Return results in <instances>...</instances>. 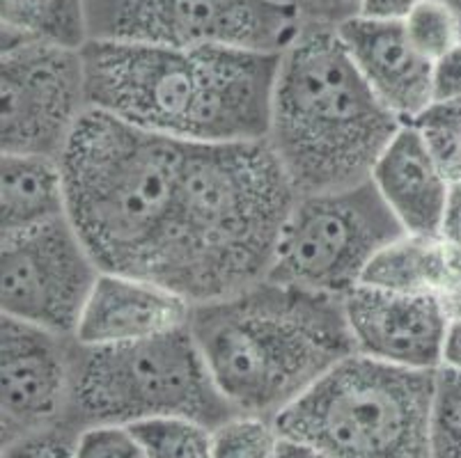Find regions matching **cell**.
I'll return each mask as SVG.
<instances>
[{
    "mask_svg": "<svg viewBox=\"0 0 461 458\" xmlns=\"http://www.w3.org/2000/svg\"><path fill=\"white\" fill-rule=\"evenodd\" d=\"M294 200L267 140L184 145L175 220L152 280L191 305L262 283Z\"/></svg>",
    "mask_w": 461,
    "mask_h": 458,
    "instance_id": "1",
    "label": "cell"
},
{
    "mask_svg": "<svg viewBox=\"0 0 461 458\" xmlns=\"http://www.w3.org/2000/svg\"><path fill=\"white\" fill-rule=\"evenodd\" d=\"M90 108L184 145L267 140L280 53L83 46Z\"/></svg>",
    "mask_w": 461,
    "mask_h": 458,
    "instance_id": "2",
    "label": "cell"
},
{
    "mask_svg": "<svg viewBox=\"0 0 461 458\" xmlns=\"http://www.w3.org/2000/svg\"><path fill=\"white\" fill-rule=\"evenodd\" d=\"M188 330L237 415L271 422L356 353L342 298L269 277L193 305Z\"/></svg>",
    "mask_w": 461,
    "mask_h": 458,
    "instance_id": "3",
    "label": "cell"
},
{
    "mask_svg": "<svg viewBox=\"0 0 461 458\" xmlns=\"http://www.w3.org/2000/svg\"><path fill=\"white\" fill-rule=\"evenodd\" d=\"M402 124L363 81L338 25L303 21L280 53L267 133L296 195L370 182Z\"/></svg>",
    "mask_w": 461,
    "mask_h": 458,
    "instance_id": "4",
    "label": "cell"
},
{
    "mask_svg": "<svg viewBox=\"0 0 461 458\" xmlns=\"http://www.w3.org/2000/svg\"><path fill=\"white\" fill-rule=\"evenodd\" d=\"M184 142L90 111L62 151L67 218L102 271L152 280L175 220Z\"/></svg>",
    "mask_w": 461,
    "mask_h": 458,
    "instance_id": "5",
    "label": "cell"
},
{
    "mask_svg": "<svg viewBox=\"0 0 461 458\" xmlns=\"http://www.w3.org/2000/svg\"><path fill=\"white\" fill-rule=\"evenodd\" d=\"M436 373L354 353L274 424L330 458H431Z\"/></svg>",
    "mask_w": 461,
    "mask_h": 458,
    "instance_id": "6",
    "label": "cell"
},
{
    "mask_svg": "<svg viewBox=\"0 0 461 458\" xmlns=\"http://www.w3.org/2000/svg\"><path fill=\"white\" fill-rule=\"evenodd\" d=\"M234 415L188 326L133 344L78 346L69 410V424L78 431L157 418L218 428Z\"/></svg>",
    "mask_w": 461,
    "mask_h": 458,
    "instance_id": "7",
    "label": "cell"
},
{
    "mask_svg": "<svg viewBox=\"0 0 461 458\" xmlns=\"http://www.w3.org/2000/svg\"><path fill=\"white\" fill-rule=\"evenodd\" d=\"M402 234L372 182L296 195L269 280L342 298L358 287L376 252Z\"/></svg>",
    "mask_w": 461,
    "mask_h": 458,
    "instance_id": "8",
    "label": "cell"
},
{
    "mask_svg": "<svg viewBox=\"0 0 461 458\" xmlns=\"http://www.w3.org/2000/svg\"><path fill=\"white\" fill-rule=\"evenodd\" d=\"M90 41L283 53L303 25L278 0H86Z\"/></svg>",
    "mask_w": 461,
    "mask_h": 458,
    "instance_id": "9",
    "label": "cell"
},
{
    "mask_svg": "<svg viewBox=\"0 0 461 458\" xmlns=\"http://www.w3.org/2000/svg\"><path fill=\"white\" fill-rule=\"evenodd\" d=\"M3 154L60 158L90 111L83 50L51 44L3 49Z\"/></svg>",
    "mask_w": 461,
    "mask_h": 458,
    "instance_id": "10",
    "label": "cell"
},
{
    "mask_svg": "<svg viewBox=\"0 0 461 458\" xmlns=\"http://www.w3.org/2000/svg\"><path fill=\"white\" fill-rule=\"evenodd\" d=\"M102 268L69 222L3 237V317L77 335Z\"/></svg>",
    "mask_w": 461,
    "mask_h": 458,
    "instance_id": "11",
    "label": "cell"
},
{
    "mask_svg": "<svg viewBox=\"0 0 461 458\" xmlns=\"http://www.w3.org/2000/svg\"><path fill=\"white\" fill-rule=\"evenodd\" d=\"M0 337L3 445L44 428L69 424L81 346L77 337L12 317H3Z\"/></svg>",
    "mask_w": 461,
    "mask_h": 458,
    "instance_id": "12",
    "label": "cell"
},
{
    "mask_svg": "<svg viewBox=\"0 0 461 458\" xmlns=\"http://www.w3.org/2000/svg\"><path fill=\"white\" fill-rule=\"evenodd\" d=\"M356 353L395 367L438 372L447 319L434 293H397L358 284L342 296Z\"/></svg>",
    "mask_w": 461,
    "mask_h": 458,
    "instance_id": "13",
    "label": "cell"
},
{
    "mask_svg": "<svg viewBox=\"0 0 461 458\" xmlns=\"http://www.w3.org/2000/svg\"><path fill=\"white\" fill-rule=\"evenodd\" d=\"M193 305L149 277L102 271L77 328L81 346H117L188 326Z\"/></svg>",
    "mask_w": 461,
    "mask_h": 458,
    "instance_id": "14",
    "label": "cell"
},
{
    "mask_svg": "<svg viewBox=\"0 0 461 458\" xmlns=\"http://www.w3.org/2000/svg\"><path fill=\"white\" fill-rule=\"evenodd\" d=\"M338 32L363 81L397 120L411 124L434 103V62L411 46L402 21L354 16Z\"/></svg>",
    "mask_w": 461,
    "mask_h": 458,
    "instance_id": "15",
    "label": "cell"
},
{
    "mask_svg": "<svg viewBox=\"0 0 461 458\" xmlns=\"http://www.w3.org/2000/svg\"><path fill=\"white\" fill-rule=\"evenodd\" d=\"M370 182L409 234L441 237L452 182L413 124H402L376 161Z\"/></svg>",
    "mask_w": 461,
    "mask_h": 458,
    "instance_id": "16",
    "label": "cell"
},
{
    "mask_svg": "<svg viewBox=\"0 0 461 458\" xmlns=\"http://www.w3.org/2000/svg\"><path fill=\"white\" fill-rule=\"evenodd\" d=\"M67 216L60 158L3 154V237L31 232Z\"/></svg>",
    "mask_w": 461,
    "mask_h": 458,
    "instance_id": "17",
    "label": "cell"
},
{
    "mask_svg": "<svg viewBox=\"0 0 461 458\" xmlns=\"http://www.w3.org/2000/svg\"><path fill=\"white\" fill-rule=\"evenodd\" d=\"M459 266L461 259L441 237L404 232L376 252L360 284L397 293L441 296Z\"/></svg>",
    "mask_w": 461,
    "mask_h": 458,
    "instance_id": "18",
    "label": "cell"
},
{
    "mask_svg": "<svg viewBox=\"0 0 461 458\" xmlns=\"http://www.w3.org/2000/svg\"><path fill=\"white\" fill-rule=\"evenodd\" d=\"M3 49L51 44L83 50L90 41L86 0H0Z\"/></svg>",
    "mask_w": 461,
    "mask_h": 458,
    "instance_id": "19",
    "label": "cell"
},
{
    "mask_svg": "<svg viewBox=\"0 0 461 458\" xmlns=\"http://www.w3.org/2000/svg\"><path fill=\"white\" fill-rule=\"evenodd\" d=\"M148 458H212L213 428L186 418L145 419L129 427Z\"/></svg>",
    "mask_w": 461,
    "mask_h": 458,
    "instance_id": "20",
    "label": "cell"
},
{
    "mask_svg": "<svg viewBox=\"0 0 461 458\" xmlns=\"http://www.w3.org/2000/svg\"><path fill=\"white\" fill-rule=\"evenodd\" d=\"M402 25L411 46L429 62L441 60L447 50L461 44L459 19L441 0H422L406 14Z\"/></svg>",
    "mask_w": 461,
    "mask_h": 458,
    "instance_id": "21",
    "label": "cell"
},
{
    "mask_svg": "<svg viewBox=\"0 0 461 458\" xmlns=\"http://www.w3.org/2000/svg\"><path fill=\"white\" fill-rule=\"evenodd\" d=\"M411 124L420 131L447 179H461V101H434Z\"/></svg>",
    "mask_w": 461,
    "mask_h": 458,
    "instance_id": "22",
    "label": "cell"
},
{
    "mask_svg": "<svg viewBox=\"0 0 461 458\" xmlns=\"http://www.w3.org/2000/svg\"><path fill=\"white\" fill-rule=\"evenodd\" d=\"M280 434L271 419L234 415L213 428L212 458H276Z\"/></svg>",
    "mask_w": 461,
    "mask_h": 458,
    "instance_id": "23",
    "label": "cell"
},
{
    "mask_svg": "<svg viewBox=\"0 0 461 458\" xmlns=\"http://www.w3.org/2000/svg\"><path fill=\"white\" fill-rule=\"evenodd\" d=\"M431 458H461V373L450 369L436 373Z\"/></svg>",
    "mask_w": 461,
    "mask_h": 458,
    "instance_id": "24",
    "label": "cell"
},
{
    "mask_svg": "<svg viewBox=\"0 0 461 458\" xmlns=\"http://www.w3.org/2000/svg\"><path fill=\"white\" fill-rule=\"evenodd\" d=\"M74 458H148V454L129 427L96 424L78 434Z\"/></svg>",
    "mask_w": 461,
    "mask_h": 458,
    "instance_id": "25",
    "label": "cell"
},
{
    "mask_svg": "<svg viewBox=\"0 0 461 458\" xmlns=\"http://www.w3.org/2000/svg\"><path fill=\"white\" fill-rule=\"evenodd\" d=\"M78 434L81 431L69 424L44 428L37 434L23 436L14 443L3 445V458H74Z\"/></svg>",
    "mask_w": 461,
    "mask_h": 458,
    "instance_id": "26",
    "label": "cell"
},
{
    "mask_svg": "<svg viewBox=\"0 0 461 458\" xmlns=\"http://www.w3.org/2000/svg\"><path fill=\"white\" fill-rule=\"evenodd\" d=\"M299 10L303 21L339 25L354 19L360 12V0H289Z\"/></svg>",
    "mask_w": 461,
    "mask_h": 458,
    "instance_id": "27",
    "label": "cell"
},
{
    "mask_svg": "<svg viewBox=\"0 0 461 458\" xmlns=\"http://www.w3.org/2000/svg\"><path fill=\"white\" fill-rule=\"evenodd\" d=\"M434 101H461V44L434 62Z\"/></svg>",
    "mask_w": 461,
    "mask_h": 458,
    "instance_id": "28",
    "label": "cell"
},
{
    "mask_svg": "<svg viewBox=\"0 0 461 458\" xmlns=\"http://www.w3.org/2000/svg\"><path fill=\"white\" fill-rule=\"evenodd\" d=\"M441 238L461 259V179L452 182L450 186V195H447L446 213H443L441 222Z\"/></svg>",
    "mask_w": 461,
    "mask_h": 458,
    "instance_id": "29",
    "label": "cell"
},
{
    "mask_svg": "<svg viewBox=\"0 0 461 458\" xmlns=\"http://www.w3.org/2000/svg\"><path fill=\"white\" fill-rule=\"evenodd\" d=\"M422 0H360L358 16L381 21H404L406 14Z\"/></svg>",
    "mask_w": 461,
    "mask_h": 458,
    "instance_id": "30",
    "label": "cell"
},
{
    "mask_svg": "<svg viewBox=\"0 0 461 458\" xmlns=\"http://www.w3.org/2000/svg\"><path fill=\"white\" fill-rule=\"evenodd\" d=\"M441 369L461 373V321H450V326H447Z\"/></svg>",
    "mask_w": 461,
    "mask_h": 458,
    "instance_id": "31",
    "label": "cell"
},
{
    "mask_svg": "<svg viewBox=\"0 0 461 458\" xmlns=\"http://www.w3.org/2000/svg\"><path fill=\"white\" fill-rule=\"evenodd\" d=\"M276 458H330V456H326L321 449L312 447V445L303 443V440L280 436L278 447H276Z\"/></svg>",
    "mask_w": 461,
    "mask_h": 458,
    "instance_id": "32",
    "label": "cell"
},
{
    "mask_svg": "<svg viewBox=\"0 0 461 458\" xmlns=\"http://www.w3.org/2000/svg\"><path fill=\"white\" fill-rule=\"evenodd\" d=\"M438 298H441L443 308H446L447 319L450 321H461V266L452 275V280L447 283V287L443 289Z\"/></svg>",
    "mask_w": 461,
    "mask_h": 458,
    "instance_id": "33",
    "label": "cell"
},
{
    "mask_svg": "<svg viewBox=\"0 0 461 458\" xmlns=\"http://www.w3.org/2000/svg\"><path fill=\"white\" fill-rule=\"evenodd\" d=\"M441 3H446V5L455 12V16L459 19V23H461V0H441Z\"/></svg>",
    "mask_w": 461,
    "mask_h": 458,
    "instance_id": "34",
    "label": "cell"
},
{
    "mask_svg": "<svg viewBox=\"0 0 461 458\" xmlns=\"http://www.w3.org/2000/svg\"><path fill=\"white\" fill-rule=\"evenodd\" d=\"M278 3H289V0H278Z\"/></svg>",
    "mask_w": 461,
    "mask_h": 458,
    "instance_id": "35",
    "label": "cell"
}]
</instances>
